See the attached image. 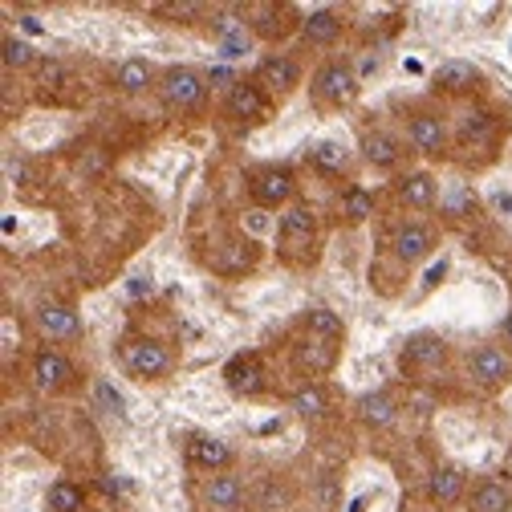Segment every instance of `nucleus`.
<instances>
[{
	"label": "nucleus",
	"instance_id": "27",
	"mask_svg": "<svg viewBox=\"0 0 512 512\" xmlns=\"http://www.w3.org/2000/svg\"><path fill=\"white\" fill-rule=\"evenodd\" d=\"M45 508H49V512H82V508H86L82 484H74V480H53V484L45 488Z\"/></svg>",
	"mask_w": 512,
	"mask_h": 512
},
{
	"label": "nucleus",
	"instance_id": "14",
	"mask_svg": "<svg viewBox=\"0 0 512 512\" xmlns=\"http://www.w3.org/2000/svg\"><path fill=\"white\" fill-rule=\"evenodd\" d=\"M293 358H297V366H301V370L322 374V370H330V366L338 362V342L317 338V334H301V342H297Z\"/></svg>",
	"mask_w": 512,
	"mask_h": 512
},
{
	"label": "nucleus",
	"instance_id": "20",
	"mask_svg": "<svg viewBox=\"0 0 512 512\" xmlns=\"http://www.w3.org/2000/svg\"><path fill=\"white\" fill-rule=\"evenodd\" d=\"M399 155H403V147H399L395 135H387V131H366V135H362V159H366L370 167L387 171V167L399 163Z\"/></svg>",
	"mask_w": 512,
	"mask_h": 512
},
{
	"label": "nucleus",
	"instance_id": "3",
	"mask_svg": "<svg viewBox=\"0 0 512 512\" xmlns=\"http://www.w3.org/2000/svg\"><path fill=\"white\" fill-rule=\"evenodd\" d=\"M248 191H252V200L261 208H289L293 191H297V179H293L289 167L269 163V167H256L248 175Z\"/></svg>",
	"mask_w": 512,
	"mask_h": 512
},
{
	"label": "nucleus",
	"instance_id": "11",
	"mask_svg": "<svg viewBox=\"0 0 512 512\" xmlns=\"http://www.w3.org/2000/svg\"><path fill=\"white\" fill-rule=\"evenodd\" d=\"M431 86L439 94H472L480 86V70L472 66V61L452 57V61H443V66L431 74Z\"/></svg>",
	"mask_w": 512,
	"mask_h": 512
},
{
	"label": "nucleus",
	"instance_id": "8",
	"mask_svg": "<svg viewBox=\"0 0 512 512\" xmlns=\"http://www.w3.org/2000/svg\"><path fill=\"white\" fill-rule=\"evenodd\" d=\"M33 387L45 391V395H57V391H66L74 387V366L66 354H57V350H41L33 358Z\"/></svg>",
	"mask_w": 512,
	"mask_h": 512
},
{
	"label": "nucleus",
	"instance_id": "34",
	"mask_svg": "<svg viewBox=\"0 0 512 512\" xmlns=\"http://www.w3.org/2000/svg\"><path fill=\"white\" fill-rule=\"evenodd\" d=\"M5 175H9V183H17V187H21V183L29 179V167H25V159H13V155H9V159H5Z\"/></svg>",
	"mask_w": 512,
	"mask_h": 512
},
{
	"label": "nucleus",
	"instance_id": "32",
	"mask_svg": "<svg viewBox=\"0 0 512 512\" xmlns=\"http://www.w3.org/2000/svg\"><path fill=\"white\" fill-rule=\"evenodd\" d=\"M33 61L37 57H33V45L29 41H17V37L5 41V66L9 70H25V66H33Z\"/></svg>",
	"mask_w": 512,
	"mask_h": 512
},
{
	"label": "nucleus",
	"instance_id": "35",
	"mask_svg": "<svg viewBox=\"0 0 512 512\" xmlns=\"http://www.w3.org/2000/svg\"><path fill=\"white\" fill-rule=\"evenodd\" d=\"M41 78H45V82H70V74H66V66H61V61H45Z\"/></svg>",
	"mask_w": 512,
	"mask_h": 512
},
{
	"label": "nucleus",
	"instance_id": "6",
	"mask_svg": "<svg viewBox=\"0 0 512 512\" xmlns=\"http://www.w3.org/2000/svg\"><path fill=\"white\" fill-rule=\"evenodd\" d=\"M122 362H126V370H131L135 378H159V374L171 370V354L155 338H131L122 346Z\"/></svg>",
	"mask_w": 512,
	"mask_h": 512
},
{
	"label": "nucleus",
	"instance_id": "23",
	"mask_svg": "<svg viewBox=\"0 0 512 512\" xmlns=\"http://www.w3.org/2000/svg\"><path fill=\"white\" fill-rule=\"evenodd\" d=\"M301 330L305 334H317V338H330V342H342L346 338V322H342L334 309H326V305L305 309L301 313Z\"/></svg>",
	"mask_w": 512,
	"mask_h": 512
},
{
	"label": "nucleus",
	"instance_id": "13",
	"mask_svg": "<svg viewBox=\"0 0 512 512\" xmlns=\"http://www.w3.org/2000/svg\"><path fill=\"white\" fill-rule=\"evenodd\" d=\"M187 460H191V468H204V472H224L228 464H232V447L224 443V439H212V435H196L187 443Z\"/></svg>",
	"mask_w": 512,
	"mask_h": 512
},
{
	"label": "nucleus",
	"instance_id": "15",
	"mask_svg": "<svg viewBox=\"0 0 512 512\" xmlns=\"http://www.w3.org/2000/svg\"><path fill=\"white\" fill-rule=\"evenodd\" d=\"M407 139H411L415 151H423V155H439V151L447 147V126H443L439 114H415L411 126H407Z\"/></svg>",
	"mask_w": 512,
	"mask_h": 512
},
{
	"label": "nucleus",
	"instance_id": "38",
	"mask_svg": "<svg viewBox=\"0 0 512 512\" xmlns=\"http://www.w3.org/2000/svg\"><path fill=\"white\" fill-rule=\"evenodd\" d=\"M21 29H25V33H41V21H37V17H21Z\"/></svg>",
	"mask_w": 512,
	"mask_h": 512
},
{
	"label": "nucleus",
	"instance_id": "29",
	"mask_svg": "<svg viewBox=\"0 0 512 512\" xmlns=\"http://www.w3.org/2000/svg\"><path fill=\"white\" fill-rule=\"evenodd\" d=\"M338 208H342V216L350 220V224H362V220H370L374 216V196L366 187H358V183H350L346 191H342V200H338Z\"/></svg>",
	"mask_w": 512,
	"mask_h": 512
},
{
	"label": "nucleus",
	"instance_id": "19",
	"mask_svg": "<svg viewBox=\"0 0 512 512\" xmlns=\"http://www.w3.org/2000/svg\"><path fill=\"white\" fill-rule=\"evenodd\" d=\"M204 504H208V508H220V512H236V508L244 504V484H240L236 476L216 472V476H208V484H204Z\"/></svg>",
	"mask_w": 512,
	"mask_h": 512
},
{
	"label": "nucleus",
	"instance_id": "31",
	"mask_svg": "<svg viewBox=\"0 0 512 512\" xmlns=\"http://www.w3.org/2000/svg\"><path fill=\"white\" fill-rule=\"evenodd\" d=\"M94 403L106 411V415H114V419H126V399L110 387V378H98L94 382Z\"/></svg>",
	"mask_w": 512,
	"mask_h": 512
},
{
	"label": "nucleus",
	"instance_id": "10",
	"mask_svg": "<svg viewBox=\"0 0 512 512\" xmlns=\"http://www.w3.org/2000/svg\"><path fill=\"white\" fill-rule=\"evenodd\" d=\"M277 236H281L285 248H305V244H313V236H317V212H313L309 204H289L285 216H281Z\"/></svg>",
	"mask_w": 512,
	"mask_h": 512
},
{
	"label": "nucleus",
	"instance_id": "12",
	"mask_svg": "<svg viewBox=\"0 0 512 512\" xmlns=\"http://www.w3.org/2000/svg\"><path fill=\"white\" fill-rule=\"evenodd\" d=\"M395 256L403 265H419V261H427L431 256V248H435V232L431 228H423V224H403L399 232H395Z\"/></svg>",
	"mask_w": 512,
	"mask_h": 512
},
{
	"label": "nucleus",
	"instance_id": "2",
	"mask_svg": "<svg viewBox=\"0 0 512 512\" xmlns=\"http://www.w3.org/2000/svg\"><path fill=\"white\" fill-rule=\"evenodd\" d=\"M159 98H163V106H171V110H191L200 98H204V90H208V78L200 74V70H191V66H171V70H163L159 74Z\"/></svg>",
	"mask_w": 512,
	"mask_h": 512
},
{
	"label": "nucleus",
	"instance_id": "9",
	"mask_svg": "<svg viewBox=\"0 0 512 512\" xmlns=\"http://www.w3.org/2000/svg\"><path fill=\"white\" fill-rule=\"evenodd\" d=\"M269 110V94L256 86V82H232L228 86V98H224V114L236 118V122H256Z\"/></svg>",
	"mask_w": 512,
	"mask_h": 512
},
{
	"label": "nucleus",
	"instance_id": "22",
	"mask_svg": "<svg viewBox=\"0 0 512 512\" xmlns=\"http://www.w3.org/2000/svg\"><path fill=\"white\" fill-rule=\"evenodd\" d=\"M289 411H297L301 419H322L326 411H330V395H326V387L322 382H301V387L289 395Z\"/></svg>",
	"mask_w": 512,
	"mask_h": 512
},
{
	"label": "nucleus",
	"instance_id": "18",
	"mask_svg": "<svg viewBox=\"0 0 512 512\" xmlns=\"http://www.w3.org/2000/svg\"><path fill=\"white\" fill-rule=\"evenodd\" d=\"M114 86L122 94H143L147 86H159V78H155V66L147 57H126L122 66L114 70Z\"/></svg>",
	"mask_w": 512,
	"mask_h": 512
},
{
	"label": "nucleus",
	"instance_id": "28",
	"mask_svg": "<svg viewBox=\"0 0 512 512\" xmlns=\"http://www.w3.org/2000/svg\"><path fill=\"white\" fill-rule=\"evenodd\" d=\"M460 492H464V472H460V468H452V464H439V468L431 472V496H435L439 504H452V500H460Z\"/></svg>",
	"mask_w": 512,
	"mask_h": 512
},
{
	"label": "nucleus",
	"instance_id": "16",
	"mask_svg": "<svg viewBox=\"0 0 512 512\" xmlns=\"http://www.w3.org/2000/svg\"><path fill=\"white\" fill-rule=\"evenodd\" d=\"M358 419L374 431H387L395 419H399V399L391 391H366L358 399Z\"/></svg>",
	"mask_w": 512,
	"mask_h": 512
},
{
	"label": "nucleus",
	"instance_id": "26",
	"mask_svg": "<svg viewBox=\"0 0 512 512\" xmlns=\"http://www.w3.org/2000/svg\"><path fill=\"white\" fill-rule=\"evenodd\" d=\"M435 191H439L435 175H427V171H411V175L399 183V200H403L407 208H431V204H435Z\"/></svg>",
	"mask_w": 512,
	"mask_h": 512
},
{
	"label": "nucleus",
	"instance_id": "33",
	"mask_svg": "<svg viewBox=\"0 0 512 512\" xmlns=\"http://www.w3.org/2000/svg\"><path fill=\"white\" fill-rule=\"evenodd\" d=\"M248 49V33L244 29H232V37H224V57H240Z\"/></svg>",
	"mask_w": 512,
	"mask_h": 512
},
{
	"label": "nucleus",
	"instance_id": "40",
	"mask_svg": "<svg viewBox=\"0 0 512 512\" xmlns=\"http://www.w3.org/2000/svg\"><path fill=\"white\" fill-rule=\"evenodd\" d=\"M504 484H512V452L504 456Z\"/></svg>",
	"mask_w": 512,
	"mask_h": 512
},
{
	"label": "nucleus",
	"instance_id": "21",
	"mask_svg": "<svg viewBox=\"0 0 512 512\" xmlns=\"http://www.w3.org/2000/svg\"><path fill=\"white\" fill-rule=\"evenodd\" d=\"M447 358V342L443 338H435V334H411L407 338V346H403V362L407 366H439Z\"/></svg>",
	"mask_w": 512,
	"mask_h": 512
},
{
	"label": "nucleus",
	"instance_id": "17",
	"mask_svg": "<svg viewBox=\"0 0 512 512\" xmlns=\"http://www.w3.org/2000/svg\"><path fill=\"white\" fill-rule=\"evenodd\" d=\"M37 326H41L49 338H78V334H82V317H78L70 305L49 301V305L37 309Z\"/></svg>",
	"mask_w": 512,
	"mask_h": 512
},
{
	"label": "nucleus",
	"instance_id": "36",
	"mask_svg": "<svg viewBox=\"0 0 512 512\" xmlns=\"http://www.w3.org/2000/svg\"><path fill=\"white\" fill-rule=\"evenodd\" d=\"M151 289H155L151 277H135V281H131V293H135V297H143V293H151Z\"/></svg>",
	"mask_w": 512,
	"mask_h": 512
},
{
	"label": "nucleus",
	"instance_id": "1",
	"mask_svg": "<svg viewBox=\"0 0 512 512\" xmlns=\"http://www.w3.org/2000/svg\"><path fill=\"white\" fill-rule=\"evenodd\" d=\"M313 94L326 106H350L362 94V78L354 74L350 61H326V66L313 74Z\"/></svg>",
	"mask_w": 512,
	"mask_h": 512
},
{
	"label": "nucleus",
	"instance_id": "37",
	"mask_svg": "<svg viewBox=\"0 0 512 512\" xmlns=\"http://www.w3.org/2000/svg\"><path fill=\"white\" fill-rule=\"evenodd\" d=\"M443 273H447V261H439V265H435V269H431V273H427V281H423V285H435V281H439V277H443Z\"/></svg>",
	"mask_w": 512,
	"mask_h": 512
},
{
	"label": "nucleus",
	"instance_id": "5",
	"mask_svg": "<svg viewBox=\"0 0 512 512\" xmlns=\"http://www.w3.org/2000/svg\"><path fill=\"white\" fill-rule=\"evenodd\" d=\"M468 374L476 387L484 391H496V387H508L512 382V358L504 346H476L472 358H468Z\"/></svg>",
	"mask_w": 512,
	"mask_h": 512
},
{
	"label": "nucleus",
	"instance_id": "4",
	"mask_svg": "<svg viewBox=\"0 0 512 512\" xmlns=\"http://www.w3.org/2000/svg\"><path fill=\"white\" fill-rule=\"evenodd\" d=\"M220 378H224V387L236 395V399H252V395H261L265 391V362H261V354H232L228 362H224V370H220Z\"/></svg>",
	"mask_w": 512,
	"mask_h": 512
},
{
	"label": "nucleus",
	"instance_id": "25",
	"mask_svg": "<svg viewBox=\"0 0 512 512\" xmlns=\"http://www.w3.org/2000/svg\"><path fill=\"white\" fill-rule=\"evenodd\" d=\"M472 512H512V484L480 480L472 488Z\"/></svg>",
	"mask_w": 512,
	"mask_h": 512
},
{
	"label": "nucleus",
	"instance_id": "24",
	"mask_svg": "<svg viewBox=\"0 0 512 512\" xmlns=\"http://www.w3.org/2000/svg\"><path fill=\"white\" fill-rule=\"evenodd\" d=\"M338 33H342V17L334 9H313L301 21V37L309 45H330V41H338Z\"/></svg>",
	"mask_w": 512,
	"mask_h": 512
},
{
	"label": "nucleus",
	"instance_id": "39",
	"mask_svg": "<svg viewBox=\"0 0 512 512\" xmlns=\"http://www.w3.org/2000/svg\"><path fill=\"white\" fill-rule=\"evenodd\" d=\"M500 334H504V342H508V346H512V313H508V317H504V326H500Z\"/></svg>",
	"mask_w": 512,
	"mask_h": 512
},
{
	"label": "nucleus",
	"instance_id": "7",
	"mask_svg": "<svg viewBox=\"0 0 512 512\" xmlns=\"http://www.w3.org/2000/svg\"><path fill=\"white\" fill-rule=\"evenodd\" d=\"M256 86H261L265 94L285 98V94H293L301 86V66L289 53H273V57H265L261 66H256Z\"/></svg>",
	"mask_w": 512,
	"mask_h": 512
},
{
	"label": "nucleus",
	"instance_id": "30",
	"mask_svg": "<svg viewBox=\"0 0 512 512\" xmlns=\"http://www.w3.org/2000/svg\"><path fill=\"white\" fill-rule=\"evenodd\" d=\"M313 163H317V167H326V171H346L350 151H346L342 143L326 139V143H317V147H313Z\"/></svg>",
	"mask_w": 512,
	"mask_h": 512
}]
</instances>
